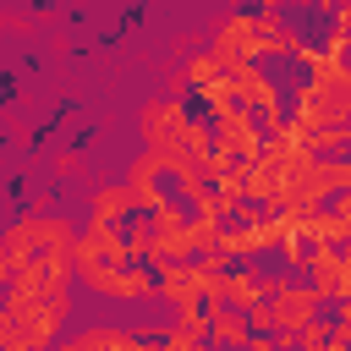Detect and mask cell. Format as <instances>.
<instances>
[{
  "mask_svg": "<svg viewBox=\"0 0 351 351\" xmlns=\"http://www.w3.org/2000/svg\"><path fill=\"white\" fill-rule=\"evenodd\" d=\"M269 27H274V11H230L225 22H214V55L219 60H258L263 55V38H269Z\"/></svg>",
  "mask_w": 351,
  "mask_h": 351,
  "instance_id": "6da1fadb",
  "label": "cell"
},
{
  "mask_svg": "<svg viewBox=\"0 0 351 351\" xmlns=\"http://www.w3.org/2000/svg\"><path fill=\"white\" fill-rule=\"evenodd\" d=\"M192 115H186V104L181 99H148L143 110H137V132H143V154H154V159H165V154H176L181 148V126H186Z\"/></svg>",
  "mask_w": 351,
  "mask_h": 351,
  "instance_id": "7a4b0ae2",
  "label": "cell"
},
{
  "mask_svg": "<svg viewBox=\"0 0 351 351\" xmlns=\"http://www.w3.org/2000/svg\"><path fill=\"white\" fill-rule=\"evenodd\" d=\"M302 274H307L302 285H307L324 307H329V302H351V263H346V252L318 247V252H313V263H307Z\"/></svg>",
  "mask_w": 351,
  "mask_h": 351,
  "instance_id": "3957f363",
  "label": "cell"
},
{
  "mask_svg": "<svg viewBox=\"0 0 351 351\" xmlns=\"http://www.w3.org/2000/svg\"><path fill=\"white\" fill-rule=\"evenodd\" d=\"M121 186H126V197H132V214H154V208L170 203V197H165V170H159L154 154L132 159V170L121 176Z\"/></svg>",
  "mask_w": 351,
  "mask_h": 351,
  "instance_id": "277c9868",
  "label": "cell"
},
{
  "mask_svg": "<svg viewBox=\"0 0 351 351\" xmlns=\"http://www.w3.org/2000/svg\"><path fill=\"white\" fill-rule=\"evenodd\" d=\"M154 269V296L170 307V313H186V307H203V291L192 280V263H148Z\"/></svg>",
  "mask_w": 351,
  "mask_h": 351,
  "instance_id": "5b68a950",
  "label": "cell"
},
{
  "mask_svg": "<svg viewBox=\"0 0 351 351\" xmlns=\"http://www.w3.org/2000/svg\"><path fill=\"white\" fill-rule=\"evenodd\" d=\"M269 307H274V329H302L307 318H318V296L302 285V280H280V291L269 296Z\"/></svg>",
  "mask_w": 351,
  "mask_h": 351,
  "instance_id": "8992f818",
  "label": "cell"
},
{
  "mask_svg": "<svg viewBox=\"0 0 351 351\" xmlns=\"http://www.w3.org/2000/svg\"><path fill=\"white\" fill-rule=\"evenodd\" d=\"M159 351H214L208 346V329H203V307L170 313V324L159 329Z\"/></svg>",
  "mask_w": 351,
  "mask_h": 351,
  "instance_id": "52a82bcc",
  "label": "cell"
},
{
  "mask_svg": "<svg viewBox=\"0 0 351 351\" xmlns=\"http://www.w3.org/2000/svg\"><path fill=\"white\" fill-rule=\"evenodd\" d=\"M203 329H208V346H219V351H241L247 346V318H241V307H225V302H214V307H203Z\"/></svg>",
  "mask_w": 351,
  "mask_h": 351,
  "instance_id": "ba28073f",
  "label": "cell"
},
{
  "mask_svg": "<svg viewBox=\"0 0 351 351\" xmlns=\"http://www.w3.org/2000/svg\"><path fill=\"white\" fill-rule=\"evenodd\" d=\"M88 219L126 225V219H132V197H126V186H121V181H104V186H93V214H88Z\"/></svg>",
  "mask_w": 351,
  "mask_h": 351,
  "instance_id": "9c48e42d",
  "label": "cell"
},
{
  "mask_svg": "<svg viewBox=\"0 0 351 351\" xmlns=\"http://www.w3.org/2000/svg\"><path fill=\"white\" fill-rule=\"evenodd\" d=\"M263 296V274L258 269H225V285H219V302L225 307H247V302H258Z\"/></svg>",
  "mask_w": 351,
  "mask_h": 351,
  "instance_id": "30bf717a",
  "label": "cell"
},
{
  "mask_svg": "<svg viewBox=\"0 0 351 351\" xmlns=\"http://www.w3.org/2000/svg\"><path fill=\"white\" fill-rule=\"evenodd\" d=\"M181 82H186V88H208V82H219V55H214L208 44L192 49L186 66H181Z\"/></svg>",
  "mask_w": 351,
  "mask_h": 351,
  "instance_id": "8fae6325",
  "label": "cell"
},
{
  "mask_svg": "<svg viewBox=\"0 0 351 351\" xmlns=\"http://www.w3.org/2000/svg\"><path fill=\"white\" fill-rule=\"evenodd\" d=\"M302 49V33L285 22V16H274V27H269V38H263V55H296Z\"/></svg>",
  "mask_w": 351,
  "mask_h": 351,
  "instance_id": "7c38bea8",
  "label": "cell"
},
{
  "mask_svg": "<svg viewBox=\"0 0 351 351\" xmlns=\"http://www.w3.org/2000/svg\"><path fill=\"white\" fill-rule=\"evenodd\" d=\"M241 318H247V329H252V335H269V329H274V307H269V296L247 302V307H241Z\"/></svg>",
  "mask_w": 351,
  "mask_h": 351,
  "instance_id": "4fadbf2b",
  "label": "cell"
},
{
  "mask_svg": "<svg viewBox=\"0 0 351 351\" xmlns=\"http://www.w3.org/2000/svg\"><path fill=\"white\" fill-rule=\"evenodd\" d=\"M49 351H93V346H88V335H82V329H77V335H66V340H55V346H49Z\"/></svg>",
  "mask_w": 351,
  "mask_h": 351,
  "instance_id": "5bb4252c",
  "label": "cell"
},
{
  "mask_svg": "<svg viewBox=\"0 0 351 351\" xmlns=\"http://www.w3.org/2000/svg\"><path fill=\"white\" fill-rule=\"evenodd\" d=\"M241 351H280V346H274V335H247Z\"/></svg>",
  "mask_w": 351,
  "mask_h": 351,
  "instance_id": "9a60e30c",
  "label": "cell"
}]
</instances>
